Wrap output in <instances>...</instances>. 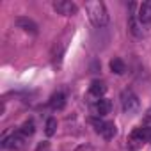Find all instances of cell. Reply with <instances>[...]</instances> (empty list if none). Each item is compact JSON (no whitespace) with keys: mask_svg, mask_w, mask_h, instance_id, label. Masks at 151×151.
<instances>
[{"mask_svg":"<svg viewBox=\"0 0 151 151\" xmlns=\"http://www.w3.org/2000/svg\"><path fill=\"white\" fill-rule=\"evenodd\" d=\"M55 132H57V119L48 117V119H46V126H45V133H46L48 137H52Z\"/></svg>","mask_w":151,"mask_h":151,"instance_id":"15","label":"cell"},{"mask_svg":"<svg viewBox=\"0 0 151 151\" xmlns=\"http://www.w3.org/2000/svg\"><path fill=\"white\" fill-rule=\"evenodd\" d=\"M130 139L135 142H151V126H140L135 128L130 133Z\"/></svg>","mask_w":151,"mask_h":151,"instance_id":"7","label":"cell"},{"mask_svg":"<svg viewBox=\"0 0 151 151\" xmlns=\"http://www.w3.org/2000/svg\"><path fill=\"white\" fill-rule=\"evenodd\" d=\"M110 69H112V73H116V75H124V71H126V64H124L123 59L116 57V59L110 60Z\"/></svg>","mask_w":151,"mask_h":151,"instance_id":"13","label":"cell"},{"mask_svg":"<svg viewBox=\"0 0 151 151\" xmlns=\"http://www.w3.org/2000/svg\"><path fill=\"white\" fill-rule=\"evenodd\" d=\"M64 105H66V96H64V93H55L52 98H50V107L53 109V110H60V109H64Z\"/></svg>","mask_w":151,"mask_h":151,"instance_id":"11","label":"cell"},{"mask_svg":"<svg viewBox=\"0 0 151 151\" xmlns=\"http://www.w3.org/2000/svg\"><path fill=\"white\" fill-rule=\"evenodd\" d=\"M144 123H146V126H151V107L146 110V114H144Z\"/></svg>","mask_w":151,"mask_h":151,"instance_id":"16","label":"cell"},{"mask_svg":"<svg viewBox=\"0 0 151 151\" xmlns=\"http://www.w3.org/2000/svg\"><path fill=\"white\" fill-rule=\"evenodd\" d=\"M2 146L6 149H9V151H18V149L23 147V135L22 133H13V135H9V137L4 139Z\"/></svg>","mask_w":151,"mask_h":151,"instance_id":"5","label":"cell"},{"mask_svg":"<svg viewBox=\"0 0 151 151\" xmlns=\"http://www.w3.org/2000/svg\"><path fill=\"white\" fill-rule=\"evenodd\" d=\"M107 93V86L103 84V82H100V80H94L93 84H91V87H89V94L91 96H94V98H100L101 100V96Z\"/></svg>","mask_w":151,"mask_h":151,"instance_id":"10","label":"cell"},{"mask_svg":"<svg viewBox=\"0 0 151 151\" xmlns=\"http://www.w3.org/2000/svg\"><path fill=\"white\" fill-rule=\"evenodd\" d=\"M128 30H130L132 36L137 37V39L144 37V25L140 23V20L137 18V14H132V16L128 18Z\"/></svg>","mask_w":151,"mask_h":151,"instance_id":"6","label":"cell"},{"mask_svg":"<svg viewBox=\"0 0 151 151\" xmlns=\"http://www.w3.org/2000/svg\"><path fill=\"white\" fill-rule=\"evenodd\" d=\"M91 123H93L94 130H96L103 139H107V140L114 139V137H116V133H117V130H116V124H114V123H109V121H103V119H91Z\"/></svg>","mask_w":151,"mask_h":151,"instance_id":"3","label":"cell"},{"mask_svg":"<svg viewBox=\"0 0 151 151\" xmlns=\"http://www.w3.org/2000/svg\"><path fill=\"white\" fill-rule=\"evenodd\" d=\"M137 18L140 20L142 25H151V0H146L139 6Z\"/></svg>","mask_w":151,"mask_h":151,"instance_id":"8","label":"cell"},{"mask_svg":"<svg viewBox=\"0 0 151 151\" xmlns=\"http://www.w3.org/2000/svg\"><path fill=\"white\" fill-rule=\"evenodd\" d=\"M121 107H123V112L128 114V116H133L139 112V107H140V101L137 98V94L130 89L123 91L121 93Z\"/></svg>","mask_w":151,"mask_h":151,"instance_id":"2","label":"cell"},{"mask_svg":"<svg viewBox=\"0 0 151 151\" xmlns=\"http://www.w3.org/2000/svg\"><path fill=\"white\" fill-rule=\"evenodd\" d=\"M34 132H36V128H34V121H32V119L25 121V123L22 124V128H20V133H22L23 137H29V135H32Z\"/></svg>","mask_w":151,"mask_h":151,"instance_id":"14","label":"cell"},{"mask_svg":"<svg viewBox=\"0 0 151 151\" xmlns=\"http://www.w3.org/2000/svg\"><path fill=\"white\" fill-rule=\"evenodd\" d=\"M53 9L62 14V16H73V14H77L78 7L75 2H69V0H55L53 2Z\"/></svg>","mask_w":151,"mask_h":151,"instance_id":"4","label":"cell"},{"mask_svg":"<svg viewBox=\"0 0 151 151\" xmlns=\"http://www.w3.org/2000/svg\"><path fill=\"white\" fill-rule=\"evenodd\" d=\"M14 23H16L20 29H23L25 32L37 34V25H36V22H34V20H30V18H27V16H18V18L14 20Z\"/></svg>","mask_w":151,"mask_h":151,"instance_id":"9","label":"cell"},{"mask_svg":"<svg viewBox=\"0 0 151 151\" xmlns=\"http://www.w3.org/2000/svg\"><path fill=\"white\" fill-rule=\"evenodd\" d=\"M86 13L94 27H105L109 23V13L101 0H89V2H86Z\"/></svg>","mask_w":151,"mask_h":151,"instance_id":"1","label":"cell"},{"mask_svg":"<svg viewBox=\"0 0 151 151\" xmlns=\"http://www.w3.org/2000/svg\"><path fill=\"white\" fill-rule=\"evenodd\" d=\"M110 109H112V103H110V100H107V98H101V100H98V103H96V114H98L100 117L107 116V114L110 112Z\"/></svg>","mask_w":151,"mask_h":151,"instance_id":"12","label":"cell"}]
</instances>
